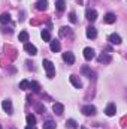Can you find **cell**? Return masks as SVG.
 <instances>
[{
  "label": "cell",
  "mask_w": 127,
  "mask_h": 129,
  "mask_svg": "<svg viewBox=\"0 0 127 129\" xmlns=\"http://www.w3.org/2000/svg\"><path fill=\"white\" fill-rule=\"evenodd\" d=\"M42 64H43V68H45V71H46V77H48V78H54V74H55V66H54V63H52L51 60L45 59V60L42 62Z\"/></svg>",
  "instance_id": "cell-1"
},
{
  "label": "cell",
  "mask_w": 127,
  "mask_h": 129,
  "mask_svg": "<svg viewBox=\"0 0 127 129\" xmlns=\"http://www.w3.org/2000/svg\"><path fill=\"white\" fill-rule=\"evenodd\" d=\"M2 108H3L8 114H12V113H14L12 101H11V99H5V101H2Z\"/></svg>",
  "instance_id": "cell-2"
},
{
  "label": "cell",
  "mask_w": 127,
  "mask_h": 129,
  "mask_svg": "<svg viewBox=\"0 0 127 129\" xmlns=\"http://www.w3.org/2000/svg\"><path fill=\"white\" fill-rule=\"evenodd\" d=\"M81 111H82L84 116H94L96 114V107L94 105H84V107L81 108Z\"/></svg>",
  "instance_id": "cell-3"
},
{
  "label": "cell",
  "mask_w": 127,
  "mask_h": 129,
  "mask_svg": "<svg viewBox=\"0 0 127 129\" xmlns=\"http://www.w3.org/2000/svg\"><path fill=\"white\" fill-rule=\"evenodd\" d=\"M94 57H96V51L93 48H90V47L84 48V59L85 60H93Z\"/></svg>",
  "instance_id": "cell-4"
},
{
  "label": "cell",
  "mask_w": 127,
  "mask_h": 129,
  "mask_svg": "<svg viewBox=\"0 0 127 129\" xmlns=\"http://www.w3.org/2000/svg\"><path fill=\"white\" fill-rule=\"evenodd\" d=\"M85 18H87L90 23H94L96 20H97V11H94V9H87Z\"/></svg>",
  "instance_id": "cell-5"
},
{
  "label": "cell",
  "mask_w": 127,
  "mask_h": 129,
  "mask_svg": "<svg viewBox=\"0 0 127 129\" xmlns=\"http://www.w3.org/2000/svg\"><path fill=\"white\" fill-rule=\"evenodd\" d=\"M24 50H26L27 54H30V56H36V54H37V48H36L33 44H30V42H26V44H24Z\"/></svg>",
  "instance_id": "cell-6"
},
{
  "label": "cell",
  "mask_w": 127,
  "mask_h": 129,
  "mask_svg": "<svg viewBox=\"0 0 127 129\" xmlns=\"http://www.w3.org/2000/svg\"><path fill=\"white\" fill-rule=\"evenodd\" d=\"M49 48H51L52 53H58V51L61 50V44H60V41H57V39L49 41Z\"/></svg>",
  "instance_id": "cell-7"
},
{
  "label": "cell",
  "mask_w": 127,
  "mask_h": 129,
  "mask_svg": "<svg viewBox=\"0 0 127 129\" xmlns=\"http://www.w3.org/2000/svg\"><path fill=\"white\" fill-rule=\"evenodd\" d=\"M115 113H117L115 104H108V107L105 108V114H106L108 117H112V116H115Z\"/></svg>",
  "instance_id": "cell-8"
},
{
  "label": "cell",
  "mask_w": 127,
  "mask_h": 129,
  "mask_svg": "<svg viewBox=\"0 0 127 129\" xmlns=\"http://www.w3.org/2000/svg\"><path fill=\"white\" fill-rule=\"evenodd\" d=\"M63 60L67 64H73V63H75V56H73V53H70V51L63 53Z\"/></svg>",
  "instance_id": "cell-9"
},
{
  "label": "cell",
  "mask_w": 127,
  "mask_h": 129,
  "mask_svg": "<svg viewBox=\"0 0 127 129\" xmlns=\"http://www.w3.org/2000/svg\"><path fill=\"white\" fill-rule=\"evenodd\" d=\"M108 41H109L111 44H114V45H120V44L123 42V41H121V36H120V35H117V33H112V35H109Z\"/></svg>",
  "instance_id": "cell-10"
},
{
  "label": "cell",
  "mask_w": 127,
  "mask_h": 129,
  "mask_svg": "<svg viewBox=\"0 0 127 129\" xmlns=\"http://www.w3.org/2000/svg\"><path fill=\"white\" fill-rule=\"evenodd\" d=\"M69 81L72 83V86H73L75 89H81V87H82V83H81V80H79L76 75H70V77H69Z\"/></svg>",
  "instance_id": "cell-11"
},
{
  "label": "cell",
  "mask_w": 127,
  "mask_h": 129,
  "mask_svg": "<svg viewBox=\"0 0 127 129\" xmlns=\"http://www.w3.org/2000/svg\"><path fill=\"white\" fill-rule=\"evenodd\" d=\"M85 35H87V38H90V39L97 38V30H96V27L88 26V27H87V30H85Z\"/></svg>",
  "instance_id": "cell-12"
},
{
  "label": "cell",
  "mask_w": 127,
  "mask_h": 129,
  "mask_svg": "<svg viewBox=\"0 0 127 129\" xmlns=\"http://www.w3.org/2000/svg\"><path fill=\"white\" fill-rule=\"evenodd\" d=\"M52 111H54L57 116H61V114H63V111H64L63 104H60V102H55V104L52 105Z\"/></svg>",
  "instance_id": "cell-13"
},
{
  "label": "cell",
  "mask_w": 127,
  "mask_h": 129,
  "mask_svg": "<svg viewBox=\"0 0 127 129\" xmlns=\"http://www.w3.org/2000/svg\"><path fill=\"white\" fill-rule=\"evenodd\" d=\"M103 21H105L106 24H112V23H115V21H117V17H115V14L108 12V14L105 15V18H103Z\"/></svg>",
  "instance_id": "cell-14"
},
{
  "label": "cell",
  "mask_w": 127,
  "mask_h": 129,
  "mask_svg": "<svg viewBox=\"0 0 127 129\" xmlns=\"http://www.w3.org/2000/svg\"><path fill=\"white\" fill-rule=\"evenodd\" d=\"M81 72H82V74H85L90 80H91V78L94 80V78H96V74L91 71V69H90V68H88V66H82V68H81Z\"/></svg>",
  "instance_id": "cell-15"
},
{
  "label": "cell",
  "mask_w": 127,
  "mask_h": 129,
  "mask_svg": "<svg viewBox=\"0 0 127 129\" xmlns=\"http://www.w3.org/2000/svg\"><path fill=\"white\" fill-rule=\"evenodd\" d=\"M36 9L37 11H46L48 9V2L46 0H37L36 2Z\"/></svg>",
  "instance_id": "cell-16"
},
{
  "label": "cell",
  "mask_w": 127,
  "mask_h": 129,
  "mask_svg": "<svg viewBox=\"0 0 127 129\" xmlns=\"http://www.w3.org/2000/svg\"><path fill=\"white\" fill-rule=\"evenodd\" d=\"M43 129H55V122L51 120V119L45 120V122H43Z\"/></svg>",
  "instance_id": "cell-17"
},
{
  "label": "cell",
  "mask_w": 127,
  "mask_h": 129,
  "mask_svg": "<svg viewBox=\"0 0 127 129\" xmlns=\"http://www.w3.org/2000/svg\"><path fill=\"white\" fill-rule=\"evenodd\" d=\"M55 8H57L58 12H63L64 9H66V2L64 0H57L55 2Z\"/></svg>",
  "instance_id": "cell-18"
},
{
  "label": "cell",
  "mask_w": 127,
  "mask_h": 129,
  "mask_svg": "<svg viewBox=\"0 0 127 129\" xmlns=\"http://www.w3.org/2000/svg\"><path fill=\"white\" fill-rule=\"evenodd\" d=\"M29 89H32L34 93H39V92H40V86H39L37 81H30V87H29Z\"/></svg>",
  "instance_id": "cell-19"
},
{
  "label": "cell",
  "mask_w": 127,
  "mask_h": 129,
  "mask_svg": "<svg viewBox=\"0 0 127 129\" xmlns=\"http://www.w3.org/2000/svg\"><path fill=\"white\" fill-rule=\"evenodd\" d=\"M66 126H67V128H70V129H78V128H79V125H78L73 119H69V120L66 122Z\"/></svg>",
  "instance_id": "cell-20"
},
{
  "label": "cell",
  "mask_w": 127,
  "mask_h": 129,
  "mask_svg": "<svg viewBox=\"0 0 127 129\" xmlns=\"http://www.w3.org/2000/svg\"><path fill=\"white\" fill-rule=\"evenodd\" d=\"M40 36H42V39H43L45 42H49V41H51V33H49V30H42Z\"/></svg>",
  "instance_id": "cell-21"
},
{
  "label": "cell",
  "mask_w": 127,
  "mask_h": 129,
  "mask_svg": "<svg viewBox=\"0 0 127 129\" xmlns=\"http://www.w3.org/2000/svg\"><path fill=\"white\" fill-rule=\"evenodd\" d=\"M99 62L100 63H109L111 62V56L109 54H102V56H99Z\"/></svg>",
  "instance_id": "cell-22"
},
{
  "label": "cell",
  "mask_w": 127,
  "mask_h": 129,
  "mask_svg": "<svg viewBox=\"0 0 127 129\" xmlns=\"http://www.w3.org/2000/svg\"><path fill=\"white\" fill-rule=\"evenodd\" d=\"M9 21H11V15L9 14H2L0 15V23L2 24H8Z\"/></svg>",
  "instance_id": "cell-23"
},
{
  "label": "cell",
  "mask_w": 127,
  "mask_h": 129,
  "mask_svg": "<svg viewBox=\"0 0 127 129\" xmlns=\"http://www.w3.org/2000/svg\"><path fill=\"white\" fill-rule=\"evenodd\" d=\"M26 120H27V125H29V126H34V125H36V117H34L33 114H29Z\"/></svg>",
  "instance_id": "cell-24"
},
{
  "label": "cell",
  "mask_w": 127,
  "mask_h": 129,
  "mask_svg": "<svg viewBox=\"0 0 127 129\" xmlns=\"http://www.w3.org/2000/svg\"><path fill=\"white\" fill-rule=\"evenodd\" d=\"M18 39H20L21 42H24V44H26V42L29 41V33H27V32H21L20 35H18Z\"/></svg>",
  "instance_id": "cell-25"
},
{
  "label": "cell",
  "mask_w": 127,
  "mask_h": 129,
  "mask_svg": "<svg viewBox=\"0 0 127 129\" xmlns=\"http://www.w3.org/2000/svg\"><path fill=\"white\" fill-rule=\"evenodd\" d=\"M29 87H30V81H29V80H23V81L20 83V89H21V90H27Z\"/></svg>",
  "instance_id": "cell-26"
},
{
  "label": "cell",
  "mask_w": 127,
  "mask_h": 129,
  "mask_svg": "<svg viewBox=\"0 0 127 129\" xmlns=\"http://www.w3.org/2000/svg\"><path fill=\"white\" fill-rule=\"evenodd\" d=\"M36 111L40 113V114H43V113H45V107H43L42 104H36Z\"/></svg>",
  "instance_id": "cell-27"
},
{
  "label": "cell",
  "mask_w": 127,
  "mask_h": 129,
  "mask_svg": "<svg viewBox=\"0 0 127 129\" xmlns=\"http://www.w3.org/2000/svg\"><path fill=\"white\" fill-rule=\"evenodd\" d=\"M69 20H70V23H76V14L75 12H70L69 14Z\"/></svg>",
  "instance_id": "cell-28"
},
{
  "label": "cell",
  "mask_w": 127,
  "mask_h": 129,
  "mask_svg": "<svg viewBox=\"0 0 127 129\" xmlns=\"http://www.w3.org/2000/svg\"><path fill=\"white\" fill-rule=\"evenodd\" d=\"M69 33H70V30H69L67 27H61V29H60V35H61V36H66V35H69Z\"/></svg>",
  "instance_id": "cell-29"
},
{
  "label": "cell",
  "mask_w": 127,
  "mask_h": 129,
  "mask_svg": "<svg viewBox=\"0 0 127 129\" xmlns=\"http://www.w3.org/2000/svg\"><path fill=\"white\" fill-rule=\"evenodd\" d=\"M26 129H36V126H29V125H27V126H26Z\"/></svg>",
  "instance_id": "cell-30"
},
{
  "label": "cell",
  "mask_w": 127,
  "mask_h": 129,
  "mask_svg": "<svg viewBox=\"0 0 127 129\" xmlns=\"http://www.w3.org/2000/svg\"><path fill=\"white\" fill-rule=\"evenodd\" d=\"M81 129H87V128H85V126H81Z\"/></svg>",
  "instance_id": "cell-31"
},
{
  "label": "cell",
  "mask_w": 127,
  "mask_h": 129,
  "mask_svg": "<svg viewBox=\"0 0 127 129\" xmlns=\"http://www.w3.org/2000/svg\"><path fill=\"white\" fill-rule=\"evenodd\" d=\"M0 129H2V125H0Z\"/></svg>",
  "instance_id": "cell-32"
}]
</instances>
